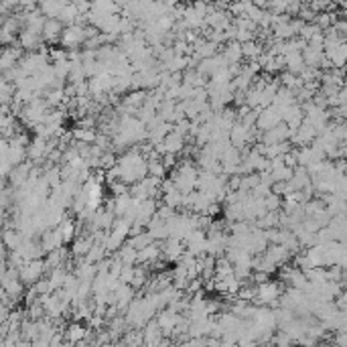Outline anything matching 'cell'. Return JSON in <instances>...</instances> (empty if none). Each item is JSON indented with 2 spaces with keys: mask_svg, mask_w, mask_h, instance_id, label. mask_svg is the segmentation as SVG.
Wrapping results in <instances>:
<instances>
[{
  "mask_svg": "<svg viewBox=\"0 0 347 347\" xmlns=\"http://www.w3.org/2000/svg\"><path fill=\"white\" fill-rule=\"evenodd\" d=\"M47 272V266H45V260H31L23 266L21 270V280L25 284H37L41 278H43V274Z\"/></svg>",
  "mask_w": 347,
  "mask_h": 347,
  "instance_id": "1",
  "label": "cell"
},
{
  "mask_svg": "<svg viewBox=\"0 0 347 347\" xmlns=\"http://www.w3.org/2000/svg\"><path fill=\"white\" fill-rule=\"evenodd\" d=\"M94 244H96V237L91 233H83L81 237H76V242L71 244V256L73 258H85L89 250L94 248Z\"/></svg>",
  "mask_w": 347,
  "mask_h": 347,
  "instance_id": "2",
  "label": "cell"
},
{
  "mask_svg": "<svg viewBox=\"0 0 347 347\" xmlns=\"http://www.w3.org/2000/svg\"><path fill=\"white\" fill-rule=\"evenodd\" d=\"M224 57L230 65H235V63H240V59L244 57V53H242V45L237 43V41H231L226 45L224 49Z\"/></svg>",
  "mask_w": 347,
  "mask_h": 347,
  "instance_id": "3",
  "label": "cell"
},
{
  "mask_svg": "<svg viewBox=\"0 0 347 347\" xmlns=\"http://www.w3.org/2000/svg\"><path fill=\"white\" fill-rule=\"evenodd\" d=\"M61 231V237H63V242L69 244V242H76V233H77V222H73V219H65V222L57 228Z\"/></svg>",
  "mask_w": 347,
  "mask_h": 347,
  "instance_id": "4",
  "label": "cell"
},
{
  "mask_svg": "<svg viewBox=\"0 0 347 347\" xmlns=\"http://www.w3.org/2000/svg\"><path fill=\"white\" fill-rule=\"evenodd\" d=\"M242 53H244V57L250 59V61H258L262 57V43L260 41H250V43H244L242 45Z\"/></svg>",
  "mask_w": 347,
  "mask_h": 347,
  "instance_id": "5",
  "label": "cell"
},
{
  "mask_svg": "<svg viewBox=\"0 0 347 347\" xmlns=\"http://www.w3.org/2000/svg\"><path fill=\"white\" fill-rule=\"evenodd\" d=\"M126 244H130L134 250L142 252V250H146L149 246L154 244V237H153L149 231H144V233H140V235H136V237H128V242H126Z\"/></svg>",
  "mask_w": 347,
  "mask_h": 347,
  "instance_id": "6",
  "label": "cell"
},
{
  "mask_svg": "<svg viewBox=\"0 0 347 347\" xmlns=\"http://www.w3.org/2000/svg\"><path fill=\"white\" fill-rule=\"evenodd\" d=\"M65 6H67V2H41L39 10L43 12L45 18H59V14Z\"/></svg>",
  "mask_w": 347,
  "mask_h": 347,
  "instance_id": "7",
  "label": "cell"
},
{
  "mask_svg": "<svg viewBox=\"0 0 347 347\" xmlns=\"http://www.w3.org/2000/svg\"><path fill=\"white\" fill-rule=\"evenodd\" d=\"M149 162V177H154V179H160L164 181L167 179V167L162 164V158H153V160H146Z\"/></svg>",
  "mask_w": 347,
  "mask_h": 347,
  "instance_id": "8",
  "label": "cell"
},
{
  "mask_svg": "<svg viewBox=\"0 0 347 347\" xmlns=\"http://www.w3.org/2000/svg\"><path fill=\"white\" fill-rule=\"evenodd\" d=\"M162 203L173 207V209H179V207L183 209V203H185V193H181L179 189H175V191H171L167 195H162Z\"/></svg>",
  "mask_w": 347,
  "mask_h": 347,
  "instance_id": "9",
  "label": "cell"
},
{
  "mask_svg": "<svg viewBox=\"0 0 347 347\" xmlns=\"http://www.w3.org/2000/svg\"><path fill=\"white\" fill-rule=\"evenodd\" d=\"M23 288H25V282H23L21 278L10 280V282H6V284H4V292H8V295H10L12 299L21 297V295H23Z\"/></svg>",
  "mask_w": 347,
  "mask_h": 347,
  "instance_id": "10",
  "label": "cell"
},
{
  "mask_svg": "<svg viewBox=\"0 0 347 347\" xmlns=\"http://www.w3.org/2000/svg\"><path fill=\"white\" fill-rule=\"evenodd\" d=\"M118 167V156L114 154V153H104V156L100 158V169H104V171H112V169H116Z\"/></svg>",
  "mask_w": 347,
  "mask_h": 347,
  "instance_id": "11",
  "label": "cell"
},
{
  "mask_svg": "<svg viewBox=\"0 0 347 347\" xmlns=\"http://www.w3.org/2000/svg\"><path fill=\"white\" fill-rule=\"evenodd\" d=\"M85 335V331H83V327L81 325H71V329H69V333H67V337H69V341H81V337Z\"/></svg>",
  "mask_w": 347,
  "mask_h": 347,
  "instance_id": "12",
  "label": "cell"
},
{
  "mask_svg": "<svg viewBox=\"0 0 347 347\" xmlns=\"http://www.w3.org/2000/svg\"><path fill=\"white\" fill-rule=\"evenodd\" d=\"M264 201H266V209H268V211H276L278 205H280V197H278V195H274V193H270Z\"/></svg>",
  "mask_w": 347,
  "mask_h": 347,
  "instance_id": "13",
  "label": "cell"
},
{
  "mask_svg": "<svg viewBox=\"0 0 347 347\" xmlns=\"http://www.w3.org/2000/svg\"><path fill=\"white\" fill-rule=\"evenodd\" d=\"M162 164L167 167V171H175L179 164H177V154H164L162 156Z\"/></svg>",
  "mask_w": 347,
  "mask_h": 347,
  "instance_id": "14",
  "label": "cell"
}]
</instances>
